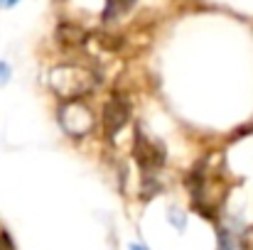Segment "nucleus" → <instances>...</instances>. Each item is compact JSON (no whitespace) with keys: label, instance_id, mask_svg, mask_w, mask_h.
Segmentation results:
<instances>
[{"label":"nucleus","instance_id":"39448f33","mask_svg":"<svg viewBox=\"0 0 253 250\" xmlns=\"http://www.w3.org/2000/svg\"><path fill=\"white\" fill-rule=\"evenodd\" d=\"M135 5V0H106V10H103V20H113L123 12H128Z\"/></svg>","mask_w":253,"mask_h":250},{"label":"nucleus","instance_id":"423d86ee","mask_svg":"<svg viewBox=\"0 0 253 250\" xmlns=\"http://www.w3.org/2000/svg\"><path fill=\"white\" fill-rule=\"evenodd\" d=\"M15 2H20V0H0V7H12Z\"/></svg>","mask_w":253,"mask_h":250},{"label":"nucleus","instance_id":"7ed1b4c3","mask_svg":"<svg viewBox=\"0 0 253 250\" xmlns=\"http://www.w3.org/2000/svg\"><path fill=\"white\" fill-rule=\"evenodd\" d=\"M59 123H62V128H64L72 138H82L86 133H91L93 125H96L91 110L86 108L82 101L64 103V108L59 110Z\"/></svg>","mask_w":253,"mask_h":250},{"label":"nucleus","instance_id":"f03ea898","mask_svg":"<svg viewBox=\"0 0 253 250\" xmlns=\"http://www.w3.org/2000/svg\"><path fill=\"white\" fill-rule=\"evenodd\" d=\"M133 155L138 160V167L143 172V177L148 181H153L155 172L165 165V147L158 140H150L143 130L135 133V145H133Z\"/></svg>","mask_w":253,"mask_h":250},{"label":"nucleus","instance_id":"f257e3e1","mask_svg":"<svg viewBox=\"0 0 253 250\" xmlns=\"http://www.w3.org/2000/svg\"><path fill=\"white\" fill-rule=\"evenodd\" d=\"M96 81L98 79L91 69L77 67V64H64L49 71V86L64 103L82 101L88 91H93Z\"/></svg>","mask_w":253,"mask_h":250},{"label":"nucleus","instance_id":"20e7f679","mask_svg":"<svg viewBox=\"0 0 253 250\" xmlns=\"http://www.w3.org/2000/svg\"><path fill=\"white\" fill-rule=\"evenodd\" d=\"M103 130H106V138H116L118 135V130L128 123V115H130V103H128V98H123L121 93H116V96H111L108 98V103L103 106Z\"/></svg>","mask_w":253,"mask_h":250},{"label":"nucleus","instance_id":"0eeeda50","mask_svg":"<svg viewBox=\"0 0 253 250\" xmlns=\"http://www.w3.org/2000/svg\"><path fill=\"white\" fill-rule=\"evenodd\" d=\"M130 250H145V248H140V246H133V248H130Z\"/></svg>","mask_w":253,"mask_h":250}]
</instances>
